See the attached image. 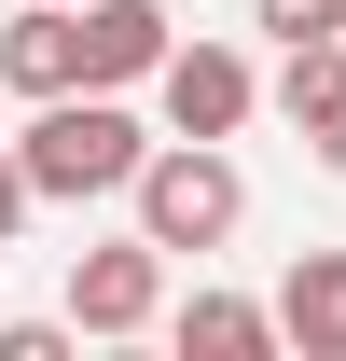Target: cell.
Returning a JSON list of instances; mask_svg holds the SVG:
<instances>
[{
  "label": "cell",
  "mask_w": 346,
  "mask_h": 361,
  "mask_svg": "<svg viewBox=\"0 0 346 361\" xmlns=\"http://www.w3.org/2000/svg\"><path fill=\"white\" fill-rule=\"evenodd\" d=\"M28 180H42V209H84V195H139V167L167 153V139L125 111V84H70V97H42L28 111Z\"/></svg>",
  "instance_id": "1"
},
{
  "label": "cell",
  "mask_w": 346,
  "mask_h": 361,
  "mask_svg": "<svg viewBox=\"0 0 346 361\" xmlns=\"http://www.w3.org/2000/svg\"><path fill=\"white\" fill-rule=\"evenodd\" d=\"M139 236H153V250H222V236L250 223V180H236V153H222V139H167V153H153V167H139Z\"/></svg>",
  "instance_id": "2"
},
{
  "label": "cell",
  "mask_w": 346,
  "mask_h": 361,
  "mask_svg": "<svg viewBox=\"0 0 346 361\" xmlns=\"http://www.w3.org/2000/svg\"><path fill=\"white\" fill-rule=\"evenodd\" d=\"M167 264L180 250H153V236L70 250V319H84V334H153V319H167Z\"/></svg>",
  "instance_id": "3"
},
{
  "label": "cell",
  "mask_w": 346,
  "mask_h": 361,
  "mask_svg": "<svg viewBox=\"0 0 346 361\" xmlns=\"http://www.w3.org/2000/svg\"><path fill=\"white\" fill-rule=\"evenodd\" d=\"M153 111H167V139H236L263 111V84H250L236 42H180L167 70H153Z\"/></svg>",
  "instance_id": "4"
},
{
  "label": "cell",
  "mask_w": 346,
  "mask_h": 361,
  "mask_svg": "<svg viewBox=\"0 0 346 361\" xmlns=\"http://www.w3.org/2000/svg\"><path fill=\"white\" fill-rule=\"evenodd\" d=\"M0 84L28 97V111H42V97H70V84H84V0H28V14L0 28Z\"/></svg>",
  "instance_id": "5"
},
{
  "label": "cell",
  "mask_w": 346,
  "mask_h": 361,
  "mask_svg": "<svg viewBox=\"0 0 346 361\" xmlns=\"http://www.w3.org/2000/svg\"><path fill=\"white\" fill-rule=\"evenodd\" d=\"M167 56H180L167 0H84V84H153Z\"/></svg>",
  "instance_id": "6"
},
{
  "label": "cell",
  "mask_w": 346,
  "mask_h": 361,
  "mask_svg": "<svg viewBox=\"0 0 346 361\" xmlns=\"http://www.w3.org/2000/svg\"><path fill=\"white\" fill-rule=\"evenodd\" d=\"M277 334H291L305 361H346V250H305V264L277 278Z\"/></svg>",
  "instance_id": "7"
},
{
  "label": "cell",
  "mask_w": 346,
  "mask_h": 361,
  "mask_svg": "<svg viewBox=\"0 0 346 361\" xmlns=\"http://www.w3.org/2000/svg\"><path fill=\"white\" fill-rule=\"evenodd\" d=\"M167 334H180V361H263V348H291L277 306H250V292H194Z\"/></svg>",
  "instance_id": "8"
},
{
  "label": "cell",
  "mask_w": 346,
  "mask_h": 361,
  "mask_svg": "<svg viewBox=\"0 0 346 361\" xmlns=\"http://www.w3.org/2000/svg\"><path fill=\"white\" fill-rule=\"evenodd\" d=\"M250 28H277V42H346V0H250Z\"/></svg>",
  "instance_id": "9"
},
{
  "label": "cell",
  "mask_w": 346,
  "mask_h": 361,
  "mask_svg": "<svg viewBox=\"0 0 346 361\" xmlns=\"http://www.w3.org/2000/svg\"><path fill=\"white\" fill-rule=\"evenodd\" d=\"M70 334L84 319H0V361H70Z\"/></svg>",
  "instance_id": "10"
},
{
  "label": "cell",
  "mask_w": 346,
  "mask_h": 361,
  "mask_svg": "<svg viewBox=\"0 0 346 361\" xmlns=\"http://www.w3.org/2000/svg\"><path fill=\"white\" fill-rule=\"evenodd\" d=\"M28 209H42V180H28V153H14V139H0V250H14V223H28Z\"/></svg>",
  "instance_id": "11"
},
{
  "label": "cell",
  "mask_w": 346,
  "mask_h": 361,
  "mask_svg": "<svg viewBox=\"0 0 346 361\" xmlns=\"http://www.w3.org/2000/svg\"><path fill=\"white\" fill-rule=\"evenodd\" d=\"M305 139H319V167L346 180V111H319V126H305Z\"/></svg>",
  "instance_id": "12"
}]
</instances>
